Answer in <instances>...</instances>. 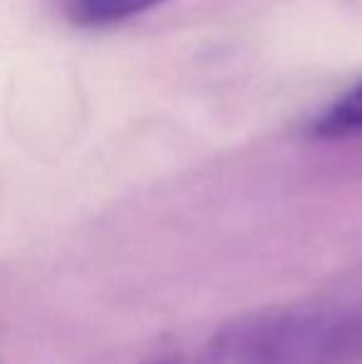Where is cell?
<instances>
[{"instance_id":"cell-1","label":"cell","mask_w":362,"mask_h":364,"mask_svg":"<svg viewBox=\"0 0 362 364\" xmlns=\"http://www.w3.org/2000/svg\"><path fill=\"white\" fill-rule=\"evenodd\" d=\"M362 350V312L288 310L223 330L213 345L221 364H330Z\"/></svg>"},{"instance_id":"cell-3","label":"cell","mask_w":362,"mask_h":364,"mask_svg":"<svg viewBox=\"0 0 362 364\" xmlns=\"http://www.w3.org/2000/svg\"><path fill=\"white\" fill-rule=\"evenodd\" d=\"M161 3L166 0H73V15L85 25H115Z\"/></svg>"},{"instance_id":"cell-2","label":"cell","mask_w":362,"mask_h":364,"mask_svg":"<svg viewBox=\"0 0 362 364\" xmlns=\"http://www.w3.org/2000/svg\"><path fill=\"white\" fill-rule=\"evenodd\" d=\"M313 129L318 136H345L362 132V80L338 102H333L323 114H318Z\"/></svg>"}]
</instances>
